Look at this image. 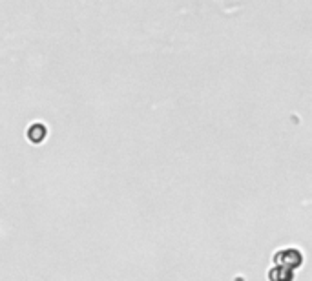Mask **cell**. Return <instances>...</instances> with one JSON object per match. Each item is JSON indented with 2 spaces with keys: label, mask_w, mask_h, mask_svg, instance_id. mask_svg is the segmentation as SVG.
<instances>
[{
  "label": "cell",
  "mask_w": 312,
  "mask_h": 281,
  "mask_svg": "<svg viewBox=\"0 0 312 281\" xmlns=\"http://www.w3.org/2000/svg\"><path fill=\"white\" fill-rule=\"evenodd\" d=\"M44 126L42 124H33L31 126V130H29V137H31V141H35V143H39L40 139L44 137Z\"/></svg>",
  "instance_id": "cell-3"
},
{
  "label": "cell",
  "mask_w": 312,
  "mask_h": 281,
  "mask_svg": "<svg viewBox=\"0 0 312 281\" xmlns=\"http://www.w3.org/2000/svg\"><path fill=\"white\" fill-rule=\"evenodd\" d=\"M274 263L276 267H283L288 270H296L303 265V254L299 252L298 248H281L278 252L274 254Z\"/></svg>",
  "instance_id": "cell-1"
},
{
  "label": "cell",
  "mask_w": 312,
  "mask_h": 281,
  "mask_svg": "<svg viewBox=\"0 0 312 281\" xmlns=\"http://www.w3.org/2000/svg\"><path fill=\"white\" fill-rule=\"evenodd\" d=\"M269 281H294V270L283 267H274L269 270Z\"/></svg>",
  "instance_id": "cell-2"
}]
</instances>
